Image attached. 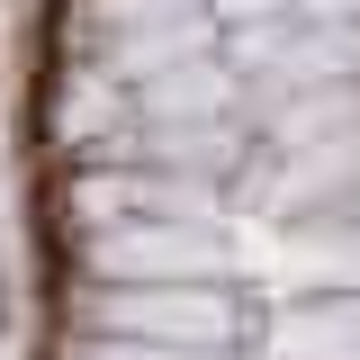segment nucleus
I'll return each mask as SVG.
<instances>
[{
  "label": "nucleus",
  "instance_id": "nucleus-1",
  "mask_svg": "<svg viewBox=\"0 0 360 360\" xmlns=\"http://www.w3.org/2000/svg\"><path fill=\"white\" fill-rule=\"evenodd\" d=\"M90 270L108 288H198L225 279V234L207 217H117L90 234Z\"/></svg>",
  "mask_w": 360,
  "mask_h": 360
},
{
  "label": "nucleus",
  "instance_id": "nucleus-2",
  "mask_svg": "<svg viewBox=\"0 0 360 360\" xmlns=\"http://www.w3.org/2000/svg\"><path fill=\"white\" fill-rule=\"evenodd\" d=\"M90 333H127V342H162V352H225L234 297L217 279H198V288H99Z\"/></svg>",
  "mask_w": 360,
  "mask_h": 360
},
{
  "label": "nucleus",
  "instance_id": "nucleus-3",
  "mask_svg": "<svg viewBox=\"0 0 360 360\" xmlns=\"http://www.w3.org/2000/svg\"><path fill=\"white\" fill-rule=\"evenodd\" d=\"M279 360H360V288H333L279 324Z\"/></svg>",
  "mask_w": 360,
  "mask_h": 360
},
{
  "label": "nucleus",
  "instance_id": "nucleus-4",
  "mask_svg": "<svg viewBox=\"0 0 360 360\" xmlns=\"http://www.w3.org/2000/svg\"><path fill=\"white\" fill-rule=\"evenodd\" d=\"M297 279H315L324 297L333 288H360V217H333L324 234H307L297 243Z\"/></svg>",
  "mask_w": 360,
  "mask_h": 360
},
{
  "label": "nucleus",
  "instance_id": "nucleus-5",
  "mask_svg": "<svg viewBox=\"0 0 360 360\" xmlns=\"http://www.w3.org/2000/svg\"><path fill=\"white\" fill-rule=\"evenodd\" d=\"M72 360H207V352H162V342H127V333H90V342H72Z\"/></svg>",
  "mask_w": 360,
  "mask_h": 360
},
{
  "label": "nucleus",
  "instance_id": "nucleus-6",
  "mask_svg": "<svg viewBox=\"0 0 360 360\" xmlns=\"http://www.w3.org/2000/svg\"><path fill=\"white\" fill-rule=\"evenodd\" d=\"M352 217H360V172H352Z\"/></svg>",
  "mask_w": 360,
  "mask_h": 360
}]
</instances>
